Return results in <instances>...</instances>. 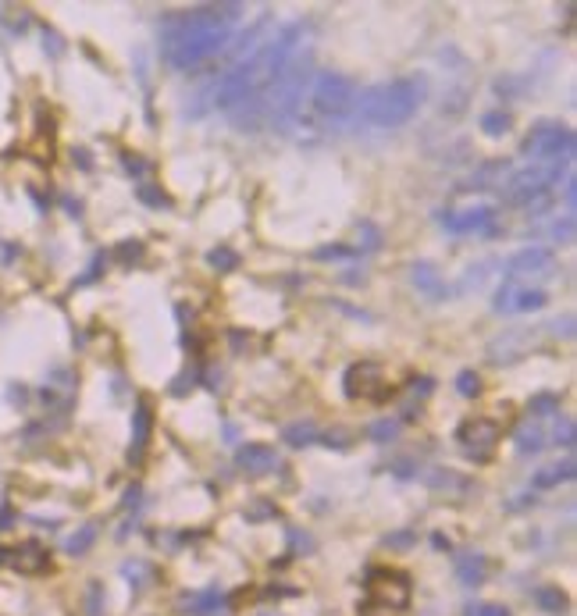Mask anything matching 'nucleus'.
<instances>
[{"mask_svg": "<svg viewBox=\"0 0 577 616\" xmlns=\"http://www.w3.org/2000/svg\"><path fill=\"white\" fill-rule=\"evenodd\" d=\"M139 197H143V200H146V204H154V207H168V197H164V193H154V189H146V186H139Z\"/></svg>", "mask_w": 577, "mask_h": 616, "instance_id": "nucleus-30", "label": "nucleus"}, {"mask_svg": "<svg viewBox=\"0 0 577 616\" xmlns=\"http://www.w3.org/2000/svg\"><path fill=\"white\" fill-rule=\"evenodd\" d=\"M556 442H560L564 449H574V424H571V420L556 424Z\"/></svg>", "mask_w": 577, "mask_h": 616, "instance_id": "nucleus-27", "label": "nucleus"}, {"mask_svg": "<svg viewBox=\"0 0 577 616\" xmlns=\"http://www.w3.org/2000/svg\"><path fill=\"white\" fill-rule=\"evenodd\" d=\"M321 438V431L306 420V424H288L286 431H282V442H288V445H296V449H303V445H314Z\"/></svg>", "mask_w": 577, "mask_h": 616, "instance_id": "nucleus-17", "label": "nucleus"}, {"mask_svg": "<svg viewBox=\"0 0 577 616\" xmlns=\"http://www.w3.org/2000/svg\"><path fill=\"white\" fill-rule=\"evenodd\" d=\"M535 603L546 610V613H564L567 610V595L560 588H538L535 592Z\"/></svg>", "mask_w": 577, "mask_h": 616, "instance_id": "nucleus-19", "label": "nucleus"}, {"mask_svg": "<svg viewBox=\"0 0 577 616\" xmlns=\"http://www.w3.org/2000/svg\"><path fill=\"white\" fill-rule=\"evenodd\" d=\"M574 146V132L564 121H538L520 143V157L528 164H571Z\"/></svg>", "mask_w": 577, "mask_h": 616, "instance_id": "nucleus-5", "label": "nucleus"}, {"mask_svg": "<svg viewBox=\"0 0 577 616\" xmlns=\"http://www.w3.org/2000/svg\"><path fill=\"white\" fill-rule=\"evenodd\" d=\"M567 164H524L517 168L502 186V200L510 207H528V210H538L553 200V186H560V175H564Z\"/></svg>", "mask_w": 577, "mask_h": 616, "instance_id": "nucleus-3", "label": "nucleus"}, {"mask_svg": "<svg viewBox=\"0 0 577 616\" xmlns=\"http://www.w3.org/2000/svg\"><path fill=\"white\" fill-rule=\"evenodd\" d=\"M499 217V210L492 204H478V207H464V210H442L439 214V224L453 235H471V232H484L492 228Z\"/></svg>", "mask_w": 577, "mask_h": 616, "instance_id": "nucleus-8", "label": "nucleus"}, {"mask_svg": "<svg viewBox=\"0 0 577 616\" xmlns=\"http://www.w3.org/2000/svg\"><path fill=\"white\" fill-rule=\"evenodd\" d=\"M510 125H513V118H510L506 110H488V114L481 118L484 136H506V132H510Z\"/></svg>", "mask_w": 577, "mask_h": 616, "instance_id": "nucleus-21", "label": "nucleus"}, {"mask_svg": "<svg viewBox=\"0 0 577 616\" xmlns=\"http://www.w3.org/2000/svg\"><path fill=\"white\" fill-rule=\"evenodd\" d=\"M368 592H371V599L382 603V606H403V603L410 599V585H406V577L395 574V570H375V574L368 577Z\"/></svg>", "mask_w": 577, "mask_h": 616, "instance_id": "nucleus-11", "label": "nucleus"}, {"mask_svg": "<svg viewBox=\"0 0 577 616\" xmlns=\"http://www.w3.org/2000/svg\"><path fill=\"white\" fill-rule=\"evenodd\" d=\"M467 616H510V613H506L502 606H492V603H488V606H475V610H467Z\"/></svg>", "mask_w": 577, "mask_h": 616, "instance_id": "nucleus-29", "label": "nucleus"}, {"mask_svg": "<svg viewBox=\"0 0 577 616\" xmlns=\"http://www.w3.org/2000/svg\"><path fill=\"white\" fill-rule=\"evenodd\" d=\"M235 463L246 471V474H271L275 467H279V453L271 449V445H264V442H246L239 453H235Z\"/></svg>", "mask_w": 577, "mask_h": 616, "instance_id": "nucleus-12", "label": "nucleus"}, {"mask_svg": "<svg viewBox=\"0 0 577 616\" xmlns=\"http://www.w3.org/2000/svg\"><path fill=\"white\" fill-rule=\"evenodd\" d=\"M385 374L378 364H353L346 371V396L350 400H385Z\"/></svg>", "mask_w": 577, "mask_h": 616, "instance_id": "nucleus-10", "label": "nucleus"}, {"mask_svg": "<svg viewBox=\"0 0 577 616\" xmlns=\"http://www.w3.org/2000/svg\"><path fill=\"white\" fill-rule=\"evenodd\" d=\"M357 97H360L357 83L350 75H339V72H317L310 79V93H306L310 110L321 121H346V118H353Z\"/></svg>", "mask_w": 577, "mask_h": 616, "instance_id": "nucleus-4", "label": "nucleus"}, {"mask_svg": "<svg viewBox=\"0 0 577 616\" xmlns=\"http://www.w3.org/2000/svg\"><path fill=\"white\" fill-rule=\"evenodd\" d=\"M549 304L546 289H531V286H520V282H502L495 289V304L492 307L499 313H528V310H542Z\"/></svg>", "mask_w": 577, "mask_h": 616, "instance_id": "nucleus-7", "label": "nucleus"}, {"mask_svg": "<svg viewBox=\"0 0 577 616\" xmlns=\"http://www.w3.org/2000/svg\"><path fill=\"white\" fill-rule=\"evenodd\" d=\"M207 264L217 268V271H235V268H239V253L228 250V246H217V250L207 253Z\"/></svg>", "mask_w": 577, "mask_h": 616, "instance_id": "nucleus-22", "label": "nucleus"}, {"mask_svg": "<svg viewBox=\"0 0 577 616\" xmlns=\"http://www.w3.org/2000/svg\"><path fill=\"white\" fill-rule=\"evenodd\" d=\"M239 14H243L239 4H207V7H192V11H179V14L164 18V25H161L164 61L179 72L200 68L203 61H210L214 54L225 50Z\"/></svg>", "mask_w": 577, "mask_h": 616, "instance_id": "nucleus-1", "label": "nucleus"}, {"mask_svg": "<svg viewBox=\"0 0 577 616\" xmlns=\"http://www.w3.org/2000/svg\"><path fill=\"white\" fill-rule=\"evenodd\" d=\"M100 268H103V257H96L93 264H90V271H86V275L79 278V286H86V282H93L96 275H100Z\"/></svg>", "mask_w": 577, "mask_h": 616, "instance_id": "nucleus-31", "label": "nucleus"}, {"mask_svg": "<svg viewBox=\"0 0 577 616\" xmlns=\"http://www.w3.org/2000/svg\"><path fill=\"white\" fill-rule=\"evenodd\" d=\"M542 445H546L542 427H528V424H524V427L517 431V453H524V456H528V453H538Z\"/></svg>", "mask_w": 577, "mask_h": 616, "instance_id": "nucleus-18", "label": "nucleus"}, {"mask_svg": "<svg viewBox=\"0 0 577 616\" xmlns=\"http://www.w3.org/2000/svg\"><path fill=\"white\" fill-rule=\"evenodd\" d=\"M410 278H413V286L428 296V300H446V282H442V275L431 268V264H413L410 268Z\"/></svg>", "mask_w": 577, "mask_h": 616, "instance_id": "nucleus-14", "label": "nucleus"}, {"mask_svg": "<svg viewBox=\"0 0 577 616\" xmlns=\"http://www.w3.org/2000/svg\"><path fill=\"white\" fill-rule=\"evenodd\" d=\"M528 413H535V417L560 413V396H553V392H542V396H535V400L528 403Z\"/></svg>", "mask_w": 577, "mask_h": 616, "instance_id": "nucleus-23", "label": "nucleus"}, {"mask_svg": "<svg viewBox=\"0 0 577 616\" xmlns=\"http://www.w3.org/2000/svg\"><path fill=\"white\" fill-rule=\"evenodd\" d=\"M93 541H96V524H86V527H79V531L65 541V549H68V556H83Z\"/></svg>", "mask_w": 577, "mask_h": 616, "instance_id": "nucleus-20", "label": "nucleus"}, {"mask_svg": "<svg viewBox=\"0 0 577 616\" xmlns=\"http://www.w3.org/2000/svg\"><path fill=\"white\" fill-rule=\"evenodd\" d=\"M150 427H154V407L150 400H139L136 403V413H132V456L139 460L146 442H150Z\"/></svg>", "mask_w": 577, "mask_h": 616, "instance_id": "nucleus-13", "label": "nucleus"}, {"mask_svg": "<svg viewBox=\"0 0 577 616\" xmlns=\"http://www.w3.org/2000/svg\"><path fill=\"white\" fill-rule=\"evenodd\" d=\"M410 541H413V534H410V531H399V534H392V538H388V545H410Z\"/></svg>", "mask_w": 577, "mask_h": 616, "instance_id": "nucleus-32", "label": "nucleus"}, {"mask_svg": "<svg viewBox=\"0 0 577 616\" xmlns=\"http://www.w3.org/2000/svg\"><path fill=\"white\" fill-rule=\"evenodd\" d=\"M395 431H399L395 420H378V424L371 427V438H375V442H388V438H395Z\"/></svg>", "mask_w": 577, "mask_h": 616, "instance_id": "nucleus-26", "label": "nucleus"}, {"mask_svg": "<svg viewBox=\"0 0 577 616\" xmlns=\"http://www.w3.org/2000/svg\"><path fill=\"white\" fill-rule=\"evenodd\" d=\"M571 478H574V460L556 463V467H542V471L535 474V488H553V485L571 481Z\"/></svg>", "mask_w": 577, "mask_h": 616, "instance_id": "nucleus-16", "label": "nucleus"}, {"mask_svg": "<svg viewBox=\"0 0 577 616\" xmlns=\"http://www.w3.org/2000/svg\"><path fill=\"white\" fill-rule=\"evenodd\" d=\"M428 97V86L421 75H403V79H388V83H378L371 90H364L357 97V118L364 125H375V128H399L406 125L421 103Z\"/></svg>", "mask_w": 577, "mask_h": 616, "instance_id": "nucleus-2", "label": "nucleus"}, {"mask_svg": "<svg viewBox=\"0 0 577 616\" xmlns=\"http://www.w3.org/2000/svg\"><path fill=\"white\" fill-rule=\"evenodd\" d=\"M314 257L317 260H346V257H353V250L350 246H321V250H314Z\"/></svg>", "mask_w": 577, "mask_h": 616, "instance_id": "nucleus-25", "label": "nucleus"}, {"mask_svg": "<svg viewBox=\"0 0 577 616\" xmlns=\"http://www.w3.org/2000/svg\"><path fill=\"white\" fill-rule=\"evenodd\" d=\"M553 268H556V257H553V250H546V246H528V250H520V253H513L510 260H506V278L510 282H524V278H549L553 275Z\"/></svg>", "mask_w": 577, "mask_h": 616, "instance_id": "nucleus-6", "label": "nucleus"}, {"mask_svg": "<svg viewBox=\"0 0 577 616\" xmlns=\"http://www.w3.org/2000/svg\"><path fill=\"white\" fill-rule=\"evenodd\" d=\"M457 442L464 445L467 456L484 460V456L495 449V442H499V424H495V420H484V417H471V420L460 424Z\"/></svg>", "mask_w": 577, "mask_h": 616, "instance_id": "nucleus-9", "label": "nucleus"}, {"mask_svg": "<svg viewBox=\"0 0 577 616\" xmlns=\"http://www.w3.org/2000/svg\"><path fill=\"white\" fill-rule=\"evenodd\" d=\"M457 574H460V581L464 585H481L484 581V556H478V552H467V556H460L457 559Z\"/></svg>", "mask_w": 577, "mask_h": 616, "instance_id": "nucleus-15", "label": "nucleus"}, {"mask_svg": "<svg viewBox=\"0 0 577 616\" xmlns=\"http://www.w3.org/2000/svg\"><path fill=\"white\" fill-rule=\"evenodd\" d=\"M125 168H129V172H136V175H143V172H146V164H143V161H132V157H125Z\"/></svg>", "mask_w": 577, "mask_h": 616, "instance_id": "nucleus-34", "label": "nucleus"}, {"mask_svg": "<svg viewBox=\"0 0 577 616\" xmlns=\"http://www.w3.org/2000/svg\"><path fill=\"white\" fill-rule=\"evenodd\" d=\"M457 392H460V396H467V400H471V396H478L481 378L475 374V371H460V378H457Z\"/></svg>", "mask_w": 577, "mask_h": 616, "instance_id": "nucleus-24", "label": "nucleus"}, {"mask_svg": "<svg viewBox=\"0 0 577 616\" xmlns=\"http://www.w3.org/2000/svg\"><path fill=\"white\" fill-rule=\"evenodd\" d=\"M139 253H143V246H139L136 239H129V242H121V250H118V257H121V260H136Z\"/></svg>", "mask_w": 577, "mask_h": 616, "instance_id": "nucleus-28", "label": "nucleus"}, {"mask_svg": "<svg viewBox=\"0 0 577 616\" xmlns=\"http://www.w3.org/2000/svg\"><path fill=\"white\" fill-rule=\"evenodd\" d=\"M90 610H93L90 616H100V588H96V585L90 588Z\"/></svg>", "mask_w": 577, "mask_h": 616, "instance_id": "nucleus-33", "label": "nucleus"}]
</instances>
